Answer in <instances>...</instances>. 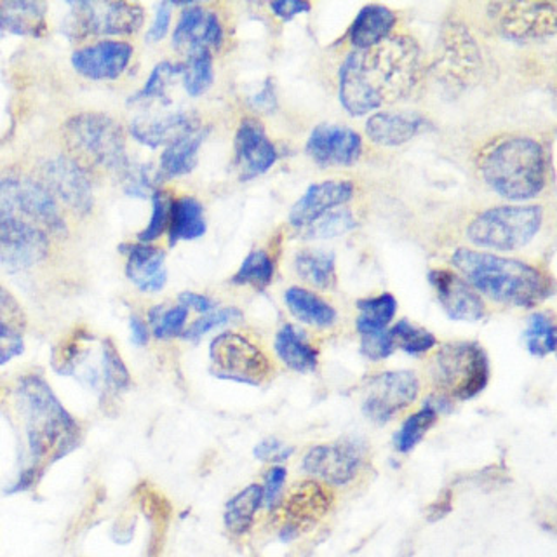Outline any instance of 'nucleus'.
Returning a JSON list of instances; mask_svg holds the SVG:
<instances>
[{
  "instance_id": "f257e3e1",
  "label": "nucleus",
  "mask_w": 557,
  "mask_h": 557,
  "mask_svg": "<svg viewBox=\"0 0 557 557\" xmlns=\"http://www.w3.org/2000/svg\"><path fill=\"white\" fill-rule=\"evenodd\" d=\"M66 234L65 211L34 174L0 171V267L34 269Z\"/></svg>"
},
{
  "instance_id": "f03ea898",
  "label": "nucleus",
  "mask_w": 557,
  "mask_h": 557,
  "mask_svg": "<svg viewBox=\"0 0 557 557\" xmlns=\"http://www.w3.org/2000/svg\"><path fill=\"white\" fill-rule=\"evenodd\" d=\"M420 63L418 44L403 35L370 49H354L339 66V101L354 117L396 103L417 86Z\"/></svg>"
},
{
  "instance_id": "7ed1b4c3",
  "label": "nucleus",
  "mask_w": 557,
  "mask_h": 557,
  "mask_svg": "<svg viewBox=\"0 0 557 557\" xmlns=\"http://www.w3.org/2000/svg\"><path fill=\"white\" fill-rule=\"evenodd\" d=\"M13 400L32 460L28 469L39 472L46 463L65 457L77 446V422L40 374L20 376L14 383Z\"/></svg>"
},
{
  "instance_id": "20e7f679",
  "label": "nucleus",
  "mask_w": 557,
  "mask_h": 557,
  "mask_svg": "<svg viewBox=\"0 0 557 557\" xmlns=\"http://www.w3.org/2000/svg\"><path fill=\"white\" fill-rule=\"evenodd\" d=\"M451 263L475 292L496 304L531 309L553 295L550 278L527 261L460 248Z\"/></svg>"
},
{
  "instance_id": "39448f33",
  "label": "nucleus",
  "mask_w": 557,
  "mask_h": 557,
  "mask_svg": "<svg viewBox=\"0 0 557 557\" xmlns=\"http://www.w3.org/2000/svg\"><path fill=\"white\" fill-rule=\"evenodd\" d=\"M478 170L487 187L513 202L535 199L547 185V156L530 136L493 139L479 152Z\"/></svg>"
},
{
  "instance_id": "423d86ee",
  "label": "nucleus",
  "mask_w": 557,
  "mask_h": 557,
  "mask_svg": "<svg viewBox=\"0 0 557 557\" xmlns=\"http://www.w3.org/2000/svg\"><path fill=\"white\" fill-rule=\"evenodd\" d=\"M66 156L84 171L126 178L133 168L126 150V133L119 122L101 112L77 113L61 129Z\"/></svg>"
},
{
  "instance_id": "0eeeda50",
  "label": "nucleus",
  "mask_w": 557,
  "mask_h": 557,
  "mask_svg": "<svg viewBox=\"0 0 557 557\" xmlns=\"http://www.w3.org/2000/svg\"><path fill=\"white\" fill-rule=\"evenodd\" d=\"M542 222V206H495L470 220L467 239L478 248L516 251L533 240Z\"/></svg>"
},
{
  "instance_id": "6e6552de",
  "label": "nucleus",
  "mask_w": 557,
  "mask_h": 557,
  "mask_svg": "<svg viewBox=\"0 0 557 557\" xmlns=\"http://www.w3.org/2000/svg\"><path fill=\"white\" fill-rule=\"evenodd\" d=\"M432 374L444 397L469 400L486 388L490 359L475 342H453L435 354Z\"/></svg>"
},
{
  "instance_id": "1a4fd4ad",
  "label": "nucleus",
  "mask_w": 557,
  "mask_h": 557,
  "mask_svg": "<svg viewBox=\"0 0 557 557\" xmlns=\"http://www.w3.org/2000/svg\"><path fill=\"white\" fill-rule=\"evenodd\" d=\"M65 34L74 42L87 37L135 35L145 23L144 5L135 2H74L70 4Z\"/></svg>"
},
{
  "instance_id": "9d476101",
  "label": "nucleus",
  "mask_w": 557,
  "mask_h": 557,
  "mask_svg": "<svg viewBox=\"0 0 557 557\" xmlns=\"http://www.w3.org/2000/svg\"><path fill=\"white\" fill-rule=\"evenodd\" d=\"M209 359L218 379L246 385H260L272 371L269 357L261 352V348L234 331H225L211 342Z\"/></svg>"
},
{
  "instance_id": "9b49d317",
  "label": "nucleus",
  "mask_w": 557,
  "mask_h": 557,
  "mask_svg": "<svg viewBox=\"0 0 557 557\" xmlns=\"http://www.w3.org/2000/svg\"><path fill=\"white\" fill-rule=\"evenodd\" d=\"M39 180L63 211L86 216L91 213V180L69 156H54L39 168Z\"/></svg>"
},
{
  "instance_id": "f8f14e48",
  "label": "nucleus",
  "mask_w": 557,
  "mask_h": 557,
  "mask_svg": "<svg viewBox=\"0 0 557 557\" xmlns=\"http://www.w3.org/2000/svg\"><path fill=\"white\" fill-rule=\"evenodd\" d=\"M487 11L498 34L507 39H545L557 30L553 2H496L487 5Z\"/></svg>"
},
{
  "instance_id": "ddd939ff",
  "label": "nucleus",
  "mask_w": 557,
  "mask_h": 557,
  "mask_svg": "<svg viewBox=\"0 0 557 557\" xmlns=\"http://www.w3.org/2000/svg\"><path fill=\"white\" fill-rule=\"evenodd\" d=\"M420 382L413 371H387L368 383L362 411L371 422L385 425L392 418L413 405Z\"/></svg>"
},
{
  "instance_id": "4468645a",
  "label": "nucleus",
  "mask_w": 557,
  "mask_h": 557,
  "mask_svg": "<svg viewBox=\"0 0 557 557\" xmlns=\"http://www.w3.org/2000/svg\"><path fill=\"white\" fill-rule=\"evenodd\" d=\"M333 507V493L315 479L301 481L287 495L283 507V528L278 539L293 542L315 527Z\"/></svg>"
},
{
  "instance_id": "2eb2a0df",
  "label": "nucleus",
  "mask_w": 557,
  "mask_h": 557,
  "mask_svg": "<svg viewBox=\"0 0 557 557\" xmlns=\"http://www.w3.org/2000/svg\"><path fill=\"white\" fill-rule=\"evenodd\" d=\"M361 444L356 441H336L310 449L301 460L305 474L321 479L333 486L352 483L362 467Z\"/></svg>"
},
{
  "instance_id": "dca6fc26",
  "label": "nucleus",
  "mask_w": 557,
  "mask_h": 557,
  "mask_svg": "<svg viewBox=\"0 0 557 557\" xmlns=\"http://www.w3.org/2000/svg\"><path fill=\"white\" fill-rule=\"evenodd\" d=\"M135 57V48L124 40H98L86 44L72 52V66L78 75L87 81H117L131 60Z\"/></svg>"
},
{
  "instance_id": "f3484780",
  "label": "nucleus",
  "mask_w": 557,
  "mask_h": 557,
  "mask_svg": "<svg viewBox=\"0 0 557 557\" xmlns=\"http://www.w3.org/2000/svg\"><path fill=\"white\" fill-rule=\"evenodd\" d=\"M305 152L321 168L352 165L361 157L362 139L350 127L321 124L310 133Z\"/></svg>"
},
{
  "instance_id": "a211bd4d",
  "label": "nucleus",
  "mask_w": 557,
  "mask_h": 557,
  "mask_svg": "<svg viewBox=\"0 0 557 557\" xmlns=\"http://www.w3.org/2000/svg\"><path fill=\"white\" fill-rule=\"evenodd\" d=\"M277 150L258 119L246 117L235 133V165L243 182L265 174L277 162Z\"/></svg>"
},
{
  "instance_id": "6ab92c4d",
  "label": "nucleus",
  "mask_w": 557,
  "mask_h": 557,
  "mask_svg": "<svg viewBox=\"0 0 557 557\" xmlns=\"http://www.w3.org/2000/svg\"><path fill=\"white\" fill-rule=\"evenodd\" d=\"M225 39L223 23L214 11L205 5L187 4L180 14L178 25L173 32V48L178 51L222 48Z\"/></svg>"
},
{
  "instance_id": "aec40b11",
  "label": "nucleus",
  "mask_w": 557,
  "mask_h": 557,
  "mask_svg": "<svg viewBox=\"0 0 557 557\" xmlns=\"http://www.w3.org/2000/svg\"><path fill=\"white\" fill-rule=\"evenodd\" d=\"M444 312L453 321L478 322L486 315V305L466 278L451 270H432L429 274Z\"/></svg>"
},
{
  "instance_id": "412c9836",
  "label": "nucleus",
  "mask_w": 557,
  "mask_h": 557,
  "mask_svg": "<svg viewBox=\"0 0 557 557\" xmlns=\"http://www.w3.org/2000/svg\"><path fill=\"white\" fill-rule=\"evenodd\" d=\"M352 182L348 180H326V182L310 185L301 199L293 206L289 213V225L295 228H307L319 218L330 213L331 209L347 205L352 199Z\"/></svg>"
},
{
  "instance_id": "4be33fe9",
  "label": "nucleus",
  "mask_w": 557,
  "mask_h": 557,
  "mask_svg": "<svg viewBox=\"0 0 557 557\" xmlns=\"http://www.w3.org/2000/svg\"><path fill=\"white\" fill-rule=\"evenodd\" d=\"M126 275L139 292L159 293L168 283L165 252L153 244L136 243L127 246Z\"/></svg>"
},
{
  "instance_id": "5701e85b",
  "label": "nucleus",
  "mask_w": 557,
  "mask_h": 557,
  "mask_svg": "<svg viewBox=\"0 0 557 557\" xmlns=\"http://www.w3.org/2000/svg\"><path fill=\"white\" fill-rule=\"evenodd\" d=\"M199 119L190 112H173L162 117L135 119L129 131L133 138L150 148L171 145L191 131L199 129Z\"/></svg>"
},
{
  "instance_id": "b1692460",
  "label": "nucleus",
  "mask_w": 557,
  "mask_h": 557,
  "mask_svg": "<svg viewBox=\"0 0 557 557\" xmlns=\"http://www.w3.org/2000/svg\"><path fill=\"white\" fill-rule=\"evenodd\" d=\"M422 117L411 112H380L366 122V135L382 147H399L422 129Z\"/></svg>"
},
{
  "instance_id": "393cba45",
  "label": "nucleus",
  "mask_w": 557,
  "mask_h": 557,
  "mask_svg": "<svg viewBox=\"0 0 557 557\" xmlns=\"http://www.w3.org/2000/svg\"><path fill=\"white\" fill-rule=\"evenodd\" d=\"M396 23V14L385 5H364L348 30V39L356 49L373 48L391 37Z\"/></svg>"
},
{
  "instance_id": "a878e982",
  "label": "nucleus",
  "mask_w": 557,
  "mask_h": 557,
  "mask_svg": "<svg viewBox=\"0 0 557 557\" xmlns=\"http://www.w3.org/2000/svg\"><path fill=\"white\" fill-rule=\"evenodd\" d=\"M48 8L42 2L4 0L0 2V30L28 37H44L48 32Z\"/></svg>"
},
{
  "instance_id": "bb28decb",
  "label": "nucleus",
  "mask_w": 557,
  "mask_h": 557,
  "mask_svg": "<svg viewBox=\"0 0 557 557\" xmlns=\"http://www.w3.org/2000/svg\"><path fill=\"white\" fill-rule=\"evenodd\" d=\"M208 133L209 129L206 127H199V129L191 131L188 135L168 145L161 156L156 180L161 182V180L178 178V176H185L196 170L199 148L205 144Z\"/></svg>"
},
{
  "instance_id": "cd10ccee",
  "label": "nucleus",
  "mask_w": 557,
  "mask_h": 557,
  "mask_svg": "<svg viewBox=\"0 0 557 557\" xmlns=\"http://www.w3.org/2000/svg\"><path fill=\"white\" fill-rule=\"evenodd\" d=\"M208 231L205 208L196 197L183 196L173 199L170 211V246H176L182 240H196Z\"/></svg>"
},
{
  "instance_id": "c85d7f7f",
  "label": "nucleus",
  "mask_w": 557,
  "mask_h": 557,
  "mask_svg": "<svg viewBox=\"0 0 557 557\" xmlns=\"http://www.w3.org/2000/svg\"><path fill=\"white\" fill-rule=\"evenodd\" d=\"M274 347L278 359L296 373H310L318 368V350L305 338L304 331L292 324H286L277 331Z\"/></svg>"
},
{
  "instance_id": "c756f323",
  "label": "nucleus",
  "mask_w": 557,
  "mask_h": 557,
  "mask_svg": "<svg viewBox=\"0 0 557 557\" xmlns=\"http://www.w3.org/2000/svg\"><path fill=\"white\" fill-rule=\"evenodd\" d=\"M284 301L289 312L309 326L330 327L336 322V310L324 298L305 287H289L284 293Z\"/></svg>"
},
{
  "instance_id": "7c9ffc66",
  "label": "nucleus",
  "mask_w": 557,
  "mask_h": 557,
  "mask_svg": "<svg viewBox=\"0 0 557 557\" xmlns=\"http://www.w3.org/2000/svg\"><path fill=\"white\" fill-rule=\"evenodd\" d=\"M263 507V492L260 484L244 487L232 496L225 507V527L234 536H243L251 530L255 516Z\"/></svg>"
},
{
  "instance_id": "2f4dec72",
  "label": "nucleus",
  "mask_w": 557,
  "mask_h": 557,
  "mask_svg": "<svg viewBox=\"0 0 557 557\" xmlns=\"http://www.w3.org/2000/svg\"><path fill=\"white\" fill-rule=\"evenodd\" d=\"M335 255L319 249H304L295 258V269L304 281L318 289H330L336 283Z\"/></svg>"
},
{
  "instance_id": "473e14b6",
  "label": "nucleus",
  "mask_w": 557,
  "mask_h": 557,
  "mask_svg": "<svg viewBox=\"0 0 557 557\" xmlns=\"http://www.w3.org/2000/svg\"><path fill=\"white\" fill-rule=\"evenodd\" d=\"M359 318H357V331L361 336L373 335L385 331L397 312V301L391 293H382L364 300L357 301Z\"/></svg>"
},
{
  "instance_id": "72a5a7b5",
  "label": "nucleus",
  "mask_w": 557,
  "mask_h": 557,
  "mask_svg": "<svg viewBox=\"0 0 557 557\" xmlns=\"http://www.w3.org/2000/svg\"><path fill=\"white\" fill-rule=\"evenodd\" d=\"M183 87L188 96L197 98L205 95L213 86V57L208 49H194L188 52L187 61L183 63Z\"/></svg>"
},
{
  "instance_id": "f704fd0d",
  "label": "nucleus",
  "mask_w": 557,
  "mask_h": 557,
  "mask_svg": "<svg viewBox=\"0 0 557 557\" xmlns=\"http://www.w3.org/2000/svg\"><path fill=\"white\" fill-rule=\"evenodd\" d=\"M437 414L440 413L429 403H425V406L417 413L409 414L394 435V448L403 455L413 451L418 444L422 443L426 432L434 426Z\"/></svg>"
},
{
  "instance_id": "c9c22d12",
  "label": "nucleus",
  "mask_w": 557,
  "mask_h": 557,
  "mask_svg": "<svg viewBox=\"0 0 557 557\" xmlns=\"http://www.w3.org/2000/svg\"><path fill=\"white\" fill-rule=\"evenodd\" d=\"M26 313L20 301L0 286V344H23L26 330Z\"/></svg>"
},
{
  "instance_id": "e433bc0d",
  "label": "nucleus",
  "mask_w": 557,
  "mask_h": 557,
  "mask_svg": "<svg viewBox=\"0 0 557 557\" xmlns=\"http://www.w3.org/2000/svg\"><path fill=\"white\" fill-rule=\"evenodd\" d=\"M274 260L263 249H255L249 252L237 274L232 277V283L239 286L257 287L258 292L265 289L274 278Z\"/></svg>"
},
{
  "instance_id": "4c0bfd02",
  "label": "nucleus",
  "mask_w": 557,
  "mask_h": 557,
  "mask_svg": "<svg viewBox=\"0 0 557 557\" xmlns=\"http://www.w3.org/2000/svg\"><path fill=\"white\" fill-rule=\"evenodd\" d=\"M528 352L535 357H545L556 350V324L545 312H536L528 319L527 333Z\"/></svg>"
},
{
  "instance_id": "58836bf2",
  "label": "nucleus",
  "mask_w": 557,
  "mask_h": 557,
  "mask_svg": "<svg viewBox=\"0 0 557 557\" xmlns=\"http://www.w3.org/2000/svg\"><path fill=\"white\" fill-rule=\"evenodd\" d=\"M98 373L100 383L107 391L121 392L129 387V371L110 338H104L101 344V370Z\"/></svg>"
},
{
  "instance_id": "ea45409f",
  "label": "nucleus",
  "mask_w": 557,
  "mask_h": 557,
  "mask_svg": "<svg viewBox=\"0 0 557 557\" xmlns=\"http://www.w3.org/2000/svg\"><path fill=\"white\" fill-rule=\"evenodd\" d=\"M182 72L183 63L162 61L152 70V74L147 78L145 86L135 96H131V101L133 103H145V101L165 100L171 83L174 78L180 77Z\"/></svg>"
},
{
  "instance_id": "a19ab883",
  "label": "nucleus",
  "mask_w": 557,
  "mask_h": 557,
  "mask_svg": "<svg viewBox=\"0 0 557 557\" xmlns=\"http://www.w3.org/2000/svg\"><path fill=\"white\" fill-rule=\"evenodd\" d=\"M388 333H391L394 345L403 348L409 356H420V354L429 352L437 344V339L431 331L414 326L413 322H409L408 319L397 322L396 326L392 327Z\"/></svg>"
},
{
  "instance_id": "79ce46f5",
  "label": "nucleus",
  "mask_w": 557,
  "mask_h": 557,
  "mask_svg": "<svg viewBox=\"0 0 557 557\" xmlns=\"http://www.w3.org/2000/svg\"><path fill=\"white\" fill-rule=\"evenodd\" d=\"M188 310L183 305L165 309L164 305H156L148 312V322L157 339H170L182 336L187 324Z\"/></svg>"
},
{
  "instance_id": "37998d69",
  "label": "nucleus",
  "mask_w": 557,
  "mask_h": 557,
  "mask_svg": "<svg viewBox=\"0 0 557 557\" xmlns=\"http://www.w3.org/2000/svg\"><path fill=\"white\" fill-rule=\"evenodd\" d=\"M171 202H173V197L170 196V191L153 190L152 216L144 231L136 235L138 243L152 244L153 240L161 239V235L170 225Z\"/></svg>"
},
{
  "instance_id": "c03bdc74",
  "label": "nucleus",
  "mask_w": 557,
  "mask_h": 557,
  "mask_svg": "<svg viewBox=\"0 0 557 557\" xmlns=\"http://www.w3.org/2000/svg\"><path fill=\"white\" fill-rule=\"evenodd\" d=\"M356 223V218L350 211L338 209L335 213H326L319 218L318 222L307 226L305 237L307 239H331V237H338L345 232L352 231Z\"/></svg>"
},
{
  "instance_id": "a18cd8bd",
  "label": "nucleus",
  "mask_w": 557,
  "mask_h": 557,
  "mask_svg": "<svg viewBox=\"0 0 557 557\" xmlns=\"http://www.w3.org/2000/svg\"><path fill=\"white\" fill-rule=\"evenodd\" d=\"M243 319V312L235 307H225V309L213 310V312L205 313L202 318L197 319L190 327L183 331V338L188 342H199L202 336L208 335L209 331L216 327L226 326L231 322H237Z\"/></svg>"
},
{
  "instance_id": "49530a36",
  "label": "nucleus",
  "mask_w": 557,
  "mask_h": 557,
  "mask_svg": "<svg viewBox=\"0 0 557 557\" xmlns=\"http://www.w3.org/2000/svg\"><path fill=\"white\" fill-rule=\"evenodd\" d=\"M286 479L287 470L283 466L270 467L267 472L265 484L261 486V492H263V507L270 512H274L281 505V495H283Z\"/></svg>"
},
{
  "instance_id": "de8ad7c7",
  "label": "nucleus",
  "mask_w": 557,
  "mask_h": 557,
  "mask_svg": "<svg viewBox=\"0 0 557 557\" xmlns=\"http://www.w3.org/2000/svg\"><path fill=\"white\" fill-rule=\"evenodd\" d=\"M394 342H392L391 333L387 330L373 333V335H364L361 339L362 356L368 357L370 361H383L394 352Z\"/></svg>"
},
{
  "instance_id": "09e8293b",
  "label": "nucleus",
  "mask_w": 557,
  "mask_h": 557,
  "mask_svg": "<svg viewBox=\"0 0 557 557\" xmlns=\"http://www.w3.org/2000/svg\"><path fill=\"white\" fill-rule=\"evenodd\" d=\"M295 448L286 446L283 441L275 440V437H267V440L260 441L255 448V457L258 460L267 461V463H274V466H281L283 461L292 457Z\"/></svg>"
},
{
  "instance_id": "8fccbe9b",
  "label": "nucleus",
  "mask_w": 557,
  "mask_h": 557,
  "mask_svg": "<svg viewBox=\"0 0 557 557\" xmlns=\"http://www.w3.org/2000/svg\"><path fill=\"white\" fill-rule=\"evenodd\" d=\"M171 8H173V4H170V2H162V4L157 8L152 26H150V30L147 32L148 42H159V40L164 39L165 34L170 30Z\"/></svg>"
},
{
  "instance_id": "3c124183",
  "label": "nucleus",
  "mask_w": 557,
  "mask_h": 557,
  "mask_svg": "<svg viewBox=\"0 0 557 557\" xmlns=\"http://www.w3.org/2000/svg\"><path fill=\"white\" fill-rule=\"evenodd\" d=\"M270 9L274 11L275 16L281 17L284 22H289L298 14L309 13L312 5L309 2H300V0H281V2H272Z\"/></svg>"
},
{
  "instance_id": "603ef678",
  "label": "nucleus",
  "mask_w": 557,
  "mask_h": 557,
  "mask_svg": "<svg viewBox=\"0 0 557 557\" xmlns=\"http://www.w3.org/2000/svg\"><path fill=\"white\" fill-rule=\"evenodd\" d=\"M178 301L185 309L196 310V312L202 313V315L214 310V301L209 296L200 295V293L183 292L178 296Z\"/></svg>"
},
{
  "instance_id": "864d4df0",
  "label": "nucleus",
  "mask_w": 557,
  "mask_h": 557,
  "mask_svg": "<svg viewBox=\"0 0 557 557\" xmlns=\"http://www.w3.org/2000/svg\"><path fill=\"white\" fill-rule=\"evenodd\" d=\"M252 104L257 109L265 110V112H274L277 107V98H275V87L272 81H267L261 87V91L258 95L252 96Z\"/></svg>"
},
{
  "instance_id": "5fc2aeb1",
  "label": "nucleus",
  "mask_w": 557,
  "mask_h": 557,
  "mask_svg": "<svg viewBox=\"0 0 557 557\" xmlns=\"http://www.w3.org/2000/svg\"><path fill=\"white\" fill-rule=\"evenodd\" d=\"M129 327L133 344L138 345V347H145L148 344V339H150V330H148L147 322L135 313V315H131Z\"/></svg>"
},
{
  "instance_id": "6e6d98bb",
  "label": "nucleus",
  "mask_w": 557,
  "mask_h": 557,
  "mask_svg": "<svg viewBox=\"0 0 557 557\" xmlns=\"http://www.w3.org/2000/svg\"><path fill=\"white\" fill-rule=\"evenodd\" d=\"M451 510V495L449 493H443V495L435 500V504L431 505V509H429V521H440L443 519L446 513Z\"/></svg>"
},
{
  "instance_id": "4d7b16f0",
  "label": "nucleus",
  "mask_w": 557,
  "mask_h": 557,
  "mask_svg": "<svg viewBox=\"0 0 557 557\" xmlns=\"http://www.w3.org/2000/svg\"><path fill=\"white\" fill-rule=\"evenodd\" d=\"M23 352V344H0V366Z\"/></svg>"
}]
</instances>
